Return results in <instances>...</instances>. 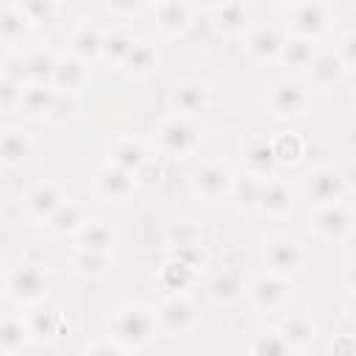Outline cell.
I'll use <instances>...</instances> for the list:
<instances>
[{
    "instance_id": "6da1fadb",
    "label": "cell",
    "mask_w": 356,
    "mask_h": 356,
    "mask_svg": "<svg viewBox=\"0 0 356 356\" xmlns=\"http://www.w3.org/2000/svg\"><path fill=\"white\" fill-rule=\"evenodd\" d=\"M150 328H153V320L142 312V309H128L117 317L114 323V331H117V339L125 342V345H142L147 337H150Z\"/></svg>"
},
{
    "instance_id": "7a4b0ae2",
    "label": "cell",
    "mask_w": 356,
    "mask_h": 356,
    "mask_svg": "<svg viewBox=\"0 0 356 356\" xmlns=\"http://www.w3.org/2000/svg\"><path fill=\"white\" fill-rule=\"evenodd\" d=\"M8 289H11V295L19 298V300H33V298L42 295V289H44V278H42V273L33 270V267H19V270L11 273V278H8Z\"/></svg>"
},
{
    "instance_id": "3957f363",
    "label": "cell",
    "mask_w": 356,
    "mask_h": 356,
    "mask_svg": "<svg viewBox=\"0 0 356 356\" xmlns=\"http://www.w3.org/2000/svg\"><path fill=\"white\" fill-rule=\"evenodd\" d=\"M309 192H312V197L320 200V203H334V200H339V195L345 192V184H342V178H339L337 172L320 170V172L312 175Z\"/></svg>"
},
{
    "instance_id": "277c9868",
    "label": "cell",
    "mask_w": 356,
    "mask_h": 356,
    "mask_svg": "<svg viewBox=\"0 0 356 356\" xmlns=\"http://www.w3.org/2000/svg\"><path fill=\"white\" fill-rule=\"evenodd\" d=\"M303 103H306V95H303V89L298 83H292V81L275 83V89H273V108L278 114H298L303 108Z\"/></svg>"
},
{
    "instance_id": "5b68a950",
    "label": "cell",
    "mask_w": 356,
    "mask_h": 356,
    "mask_svg": "<svg viewBox=\"0 0 356 356\" xmlns=\"http://www.w3.org/2000/svg\"><path fill=\"white\" fill-rule=\"evenodd\" d=\"M161 142H164L167 150L184 153V150H189V147L195 145V128H192L189 122L175 120V122H170V125L161 131Z\"/></svg>"
},
{
    "instance_id": "8992f818",
    "label": "cell",
    "mask_w": 356,
    "mask_h": 356,
    "mask_svg": "<svg viewBox=\"0 0 356 356\" xmlns=\"http://www.w3.org/2000/svg\"><path fill=\"white\" fill-rule=\"evenodd\" d=\"M270 264H273L278 273H292V270H298V264H300V248H298L295 242H289V239L275 242V245L270 248Z\"/></svg>"
},
{
    "instance_id": "52a82bcc",
    "label": "cell",
    "mask_w": 356,
    "mask_h": 356,
    "mask_svg": "<svg viewBox=\"0 0 356 356\" xmlns=\"http://www.w3.org/2000/svg\"><path fill=\"white\" fill-rule=\"evenodd\" d=\"M131 186H134L131 172H125V170H120V167H106V170L100 172V189H103L108 197H122V195L131 192Z\"/></svg>"
},
{
    "instance_id": "ba28073f",
    "label": "cell",
    "mask_w": 356,
    "mask_h": 356,
    "mask_svg": "<svg viewBox=\"0 0 356 356\" xmlns=\"http://www.w3.org/2000/svg\"><path fill=\"white\" fill-rule=\"evenodd\" d=\"M28 153H31V142H28V136L19 134V131H11V134H6V136L0 139V159H3L6 164H17V161L28 159Z\"/></svg>"
},
{
    "instance_id": "9c48e42d",
    "label": "cell",
    "mask_w": 356,
    "mask_h": 356,
    "mask_svg": "<svg viewBox=\"0 0 356 356\" xmlns=\"http://www.w3.org/2000/svg\"><path fill=\"white\" fill-rule=\"evenodd\" d=\"M323 25H325V11H323V6L306 3V6H300V8L295 11V28H298L300 33H317V31H323Z\"/></svg>"
},
{
    "instance_id": "30bf717a",
    "label": "cell",
    "mask_w": 356,
    "mask_h": 356,
    "mask_svg": "<svg viewBox=\"0 0 356 356\" xmlns=\"http://www.w3.org/2000/svg\"><path fill=\"white\" fill-rule=\"evenodd\" d=\"M284 295H286V286L278 278H259L253 286V298L259 306H278Z\"/></svg>"
},
{
    "instance_id": "8fae6325",
    "label": "cell",
    "mask_w": 356,
    "mask_h": 356,
    "mask_svg": "<svg viewBox=\"0 0 356 356\" xmlns=\"http://www.w3.org/2000/svg\"><path fill=\"white\" fill-rule=\"evenodd\" d=\"M197 186H200V192H206V195L214 197V195H220V192L228 189V172L222 167H217V164L203 167L197 172Z\"/></svg>"
},
{
    "instance_id": "7c38bea8",
    "label": "cell",
    "mask_w": 356,
    "mask_h": 356,
    "mask_svg": "<svg viewBox=\"0 0 356 356\" xmlns=\"http://www.w3.org/2000/svg\"><path fill=\"white\" fill-rule=\"evenodd\" d=\"M81 245L83 250H92V253H106L108 245H111V231L100 222H92L81 231Z\"/></svg>"
},
{
    "instance_id": "4fadbf2b",
    "label": "cell",
    "mask_w": 356,
    "mask_h": 356,
    "mask_svg": "<svg viewBox=\"0 0 356 356\" xmlns=\"http://www.w3.org/2000/svg\"><path fill=\"white\" fill-rule=\"evenodd\" d=\"M142 164H145V153H142L139 145L122 142V145L114 147V167H120V170H125V172H134V170H139Z\"/></svg>"
},
{
    "instance_id": "5bb4252c",
    "label": "cell",
    "mask_w": 356,
    "mask_h": 356,
    "mask_svg": "<svg viewBox=\"0 0 356 356\" xmlns=\"http://www.w3.org/2000/svg\"><path fill=\"white\" fill-rule=\"evenodd\" d=\"M161 320H164V325L170 331H184L192 323V309L184 300H170L164 306V312H161Z\"/></svg>"
},
{
    "instance_id": "9a60e30c",
    "label": "cell",
    "mask_w": 356,
    "mask_h": 356,
    "mask_svg": "<svg viewBox=\"0 0 356 356\" xmlns=\"http://www.w3.org/2000/svg\"><path fill=\"white\" fill-rule=\"evenodd\" d=\"M53 81H56L58 89H75V86L83 81V67H81L75 58L58 61V64H56V72H53Z\"/></svg>"
},
{
    "instance_id": "2e32d148",
    "label": "cell",
    "mask_w": 356,
    "mask_h": 356,
    "mask_svg": "<svg viewBox=\"0 0 356 356\" xmlns=\"http://www.w3.org/2000/svg\"><path fill=\"white\" fill-rule=\"evenodd\" d=\"M317 228L325 234V236H339L345 228H348V214L337 206H328L317 214Z\"/></svg>"
},
{
    "instance_id": "e0dca14e",
    "label": "cell",
    "mask_w": 356,
    "mask_h": 356,
    "mask_svg": "<svg viewBox=\"0 0 356 356\" xmlns=\"http://www.w3.org/2000/svg\"><path fill=\"white\" fill-rule=\"evenodd\" d=\"M312 334H314L312 323L309 320H300V317L284 320V325H281V339L286 345H306L312 339Z\"/></svg>"
},
{
    "instance_id": "ac0fdd59",
    "label": "cell",
    "mask_w": 356,
    "mask_h": 356,
    "mask_svg": "<svg viewBox=\"0 0 356 356\" xmlns=\"http://www.w3.org/2000/svg\"><path fill=\"white\" fill-rule=\"evenodd\" d=\"M248 164H250L253 170H259V172H267V170H273V164H275L273 142H267V139H259V142H253V145L248 147Z\"/></svg>"
},
{
    "instance_id": "d6986e66",
    "label": "cell",
    "mask_w": 356,
    "mask_h": 356,
    "mask_svg": "<svg viewBox=\"0 0 356 356\" xmlns=\"http://www.w3.org/2000/svg\"><path fill=\"white\" fill-rule=\"evenodd\" d=\"M278 47H281V42H278L275 31H270V28H259V31L250 36V53L259 56V58H270V56H275Z\"/></svg>"
},
{
    "instance_id": "ffe728a7",
    "label": "cell",
    "mask_w": 356,
    "mask_h": 356,
    "mask_svg": "<svg viewBox=\"0 0 356 356\" xmlns=\"http://www.w3.org/2000/svg\"><path fill=\"white\" fill-rule=\"evenodd\" d=\"M53 100H56V92L47 89V86H42V83H36V86H31V89L22 92V106L28 111H50Z\"/></svg>"
},
{
    "instance_id": "44dd1931",
    "label": "cell",
    "mask_w": 356,
    "mask_h": 356,
    "mask_svg": "<svg viewBox=\"0 0 356 356\" xmlns=\"http://www.w3.org/2000/svg\"><path fill=\"white\" fill-rule=\"evenodd\" d=\"M58 206H61V203H58V195H56L53 186H39V189H33V195H31V209H33V214L50 217Z\"/></svg>"
},
{
    "instance_id": "7402d4cb",
    "label": "cell",
    "mask_w": 356,
    "mask_h": 356,
    "mask_svg": "<svg viewBox=\"0 0 356 356\" xmlns=\"http://www.w3.org/2000/svg\"><path fill=\"white\" fill-rule=\"evenodd\" d=\"M56 64H58V61H56L50 53H36V56H31V58L25 61V75H31V78H36V81H47V78H53Z\"/></svg>"
},
{
    "instance_id": "603a6c76",
    "label": "cell",
    "mask_w": 356,
    "mask_h": 356,
    "mask_svg": "<svg viewBox=\"0 0 356 356\" xmlns=\"http://www.w3.org/2000/svg\"><path fill=\"white\" fill-rule=\"evenodd\" d=\"M312 72H314V78L320 81V83H331V81H337L339 78V72H342V61L337 58V56H317L314 61H312Z\"/></svg>"
},
{
    "instance_id": "cb8c5ba5",
    "label": "cell",
    "mask_w": 356,
    "mask_h": 356,
    "mask_svg": "<svg viewBox=\"0 0 356 356\" xmlns=\"http://www.w3.org/2000/svg\"><path fill=\"white\" fill-rule=\"evenodd\" d=\"M284 61H286L289 67H295V70L312 64V42H306V39L289 42V44L284 47Z\"/></svg>"
},
{
    "instance_id": "d4e9b609",
    "label": "cell",
    "mask_w": 356,
    "mask_h": 356,
    "mask_svg": "<svg viewBox=\"0 0 356 356\" xmlns=\"http://www.w3.org/2000/svg\"><path fill=\"white\" fill-rule=\"evenodd\" d=\"M259 200L267 211H284V209H289V189L284 184H270L267 189H261Z\"/></svg>"
},
{
    "instance_id": "484cf974",
    "label": "cell",
    "mask_w": 356,
    "mask_h": 356,
    "mask_svg": "<svg viewBox=\"0 0 356 356\" xmlns=\"http://www.w3.org/2000/svg\"><path fill=\"white\" fill-rule=\"evenodd\" d=\"M303 145L295 134H281L275 142H273V153H275V161H295L300 156Z\"/></svg>"
},
{
    "instance_id": "4316f807",
    "label": "cell",
    "mask_w": 356,
    "mask_h": 356,
    "mask_svg": "<svg viewBox=\"0 0 356 356\" xmlns=\"http://www.w3.org/2000/svg\"><path fill=\"white\" fill-rule=\"evenodd\" d=\"M203 103H206V95H203V89L200 86H181L178 92H175V106L181 108V111H200L203 108Z\"/></svg>"
},
{
    "instance_id": "83f0119b",
    "label": "cell",
    "mask_w": 356,
    "mask_h": 356,
    "mask_svg": "<svg viewBox=\"0 0 356 356\" xmlns=\"http://www.w3.org/2000/svg\"><path fill=\"white\" fill-rule=\"evenodd\" d=\"M25 342V328L17 320H3L0 323V348L3 350H17Z\"/></svg>"
},
{
    "instance_id": "f1b7e54d",
    "label": "cell",
    "mask_w": 356,
    "mask_h": 356,
    "mask_svg": "<svg viewBox=\"0 0 356 356\" xmlns=\"http://www.w3.org/2000/svg\"><path fill=\"white\" fill-rule=\"evenodd\" d=\"M122 61L128 64V70H134V72H145V70L153 64V50H150L147 44L136 42V44H131V50L125 53Z\"/></svg>"
},
{
    "instance_id": "f546056e",
    "label": "cell",
    "mask_w": 356,
    "mask_h": 356,
    "mask_svg": "<svg viewBox=\"0 0 356 356\" xmlns=\"http://www.w3.org/2000/svg\"><path fill=\"white\" fill-rule=\"evenodd\" d=\"M253 356H289V345L281 337L267 334L253 342Z\"/></svg>"
},
{
    "instance_id": "4dcf8cb0",
    "label": "cell",
    "mask_w": 356,
    "mask_h": 356,
    "mask_svg": "<svg viewBox=\"0 0 356 356\" xmlns=\"http://www.w3.org/2000/svg\"><path fill=\"white\" fill-rule=\"evenodd\" d=\"M78 222H81V214H78V209H75L72 203L58 206V209L50 214V225H53L56 231H72Z\"/></svg>"
},
{
    "instance_id": "1f68e13d",
    "label": "cell",
    "mask_w": 356,
    "mask_h": 356,
    "mask_svg": "<svg viewBox=\"0 0 356 356\" xmlns=\"http://www.w3.org/2000/svg\"><path fill=\"white\" fill-rule=\"evenodd\" d=\"M72 44H75V53H78V56H95V53H100L103 39H100L95 31L83 28V31H78V33H75Z\"/></svg>"
},
{
    "instance_id": "d6a6232c",
    "label": "cell",
    "mask_w": 356,
    "mask_h": 356,
    "mask_svg": "<svg viewBox=\"0 0 356 356\" xmlns=\"http://www.w3.org/2000/svg\"><path fill=\"white\" fill-rule=\"evenodd\" d=\"M22 28H25V17H22L17 8H6V11H0V36L14 39V36L22 33Z\"/></svg>"
},
{
    "instance_id": "836d02e7",
    "label": "cell",
    "mask_w": 356,
    "mask_h": 356,
    "mask_svg": "<svg viewBox=\"0 0 356 356\" xmlns=\"http://www.w3.org/2000/svg\"><path fill=\"white\" fill-rule=\"evenodd\" d=\"M159 14H161L164 28H181L186 22V6H178V3H164Z\"/></svg>"
},
{
    "instance_id": "e575fe53",
    "label": "cell",
    "mask_w": 356,
    "mask_h": 356,
    "mask_svg": "<svg viewBox=\"0 0 356 356\" xmlns=\"http://www.w3.org/2000/svg\"><path fill=\"white\" fill-rule=\"evenodd\" d=\"M131 39L128 36H108L103 44H100V50L108 56V58H114V61H122L125 58V53L131 50Z\"/></svg>"
},
{
    "instance_id": "d590c367",
    "label": "cell",
    "mask_w": 356,
    "mask_h": 356,
    "mask_svg": "<svg viewBox=\"0 0 356 356\" xmlns=\"http://www.w3.org/2000/svg\"><path fill=\"white\" fill-rule=\"evenodd\" d=\"M211 292H214V298L228 300V298H234V295L239 292V278L231 275V273H225V275H220V278L211 284Z\"/></svg>"
},
{
    "instance_id": "8d00e7d4",
    "label": "cell",
    "mask_w": 356,
    "mask_h": 356,
    "mask_svg": "<svg viewBox=\"0 0 356 356\" xmlns=\"http://www.w3.org/2000/svg\"><path fill=\"white\" fill-rule=\"evenodd\" d=\"M50 11H53V3H47V0H28L19 8V14L25 19H39V17H47Z\"/></svg>"
},
{
    "instance_id": "74e56055",
    "label": "cell",
    "mask_w": 356,
    "mask_h": 356,
    "mask_svg": "<svg viewBox=\"0 0 356 356\" xmlns=\"http://www.w3.org/2000/svg\"><path fill=\"white\" fill-rule=\"evenodd\" d=\"M78 264H81V270H83V273H100V270L108 264V259H106V253L83 250V253H81V259H78Z\"/></svg>"
},
{
    "instance_id": "f35d334b",
    "label": "cell",
    "mask_w": 356,
    "mask_h": 356,
    "mask_svg": "<svg viewBox=\"0 0 356 356\" xmlns=\"http://www.w3.org/2000/svg\"><path fill=\"white\" fill-rule=\"evenodd\" d=\"M19 97H22V95H19L17 83H14L11 78H3V81H0V108H11Z\"/></svg>"
},
{
    "instance_id": "ab89813d",
    "label": "cell",
    "mask_w": 356,
    "mask_h": 356,
    "mask_svg": "<svg viewBox=\"0 0 356 356\" xmlns=\"http://www.w3.org/2000/svg\"><path fill=\"white\" fill-rule=\"evenodd\" d=\"M31 325H33V334H42V337H47V334H53V325H56V314H53V312H39V314L31 320Z\"/></svg>"
},
{
    "instance_id": "60d3db41",
    "label": "cell",
    "mask_w": 356,
    "mask_h": 356,
    "mask_svg": "<svg viewBox=\"0 0 356 356\" xmlns=\"http://www.w3.org/2000/svg\"><path fill=\"white\" fill-rule=\"evenodd\" d=\"M242 14H245V11H242L239 3H228V6L220 8V22L228 25V28H234L236 22H242Z\"/></svg>"
},
{
    "instance_id": "b9f144b4",
    "label": "cell",
    "mask_w": 356,
    "mask_h": 356,
    "mask_svg": "<svg viewBox=\"0 0 356 356\" xmlns=\"http://www.w3.org/2000/svg\"><path fill=\"white\" fill-rule=\"evenodd\" d=\"M331 353H334V356H353V337H339V339H334Z\"/></svg>"
},
{
    "instance_id": "7bdbcfd3",
    "label": "cell",
    "mask_w": 356,
    "mask_h": 356,
    "mask_svg": "<svg viewBox=\"0 0 356 356\" xmlns=\"http://www.w3.org/2000/svg\"><path fill=\"white\" fill-rule=\"evenodd\" d=\"M89 356H122V353H120V348L103 342V345H95V348L89 350Z\"/></svg>"
}]
</instances>
